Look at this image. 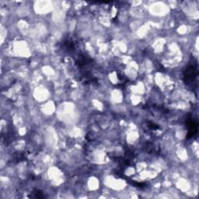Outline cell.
I'll list each match as a JSON object with an SVG mask.
<instances>
[{
	"label": "cell",
	"instance_id": "cell-1",
	"mask_svg": "<svg viewBox=\"0 0 199 199\" xmlns=\"http://www.w3.org/2000/svg\"><path fill=\"white\" fill-rule=\"evenodd\" d=\"M198 76V65L196 62H193L187 67L184 72V81L187 84L192 83L196 79Z\"/></svg>",
	"mask_w": 199,
	"mask_h": 199
},
{
	"label": "cell",
	"instance_id": "cell-2",
	"mask_svg": "<svg viewBox=\"0 0 199 199\" xmlns=\"http://www.w3.org/2000/svg\"><path fill=\"white\" fill-rule=\"evenodd\" d=\"M186 124H187V128H188L187 138H192L198 133V124L192 118H187Z\"/></svg>",
	"mask_w": 199,
	"mask_h": 199
},
{
	"label": "cell",
	"instance_id": "cell-3",
	"mask_svg": "<svg viewBox=\"0 0 199 199\" xmlns=\"http://www.w3.org/2000/svg\"><path fill=\"white\" fill-rule=\"evenodd\" d=\"M33 195H32V198H44V194L42 193V192H41V191L39 190H34L33 192Z\"/></svg>",
	"mask_w": 199,
	"mask_h": 199
},
{
	"label": "cell",
	"instance_id": "cell-4",
	"mask_svg": "<svg viewBox=\"0 0 199 199\" xmlns=\"http://www.w3.org/2000/svg\"><path fill=\"white\" fill-rule=\"evenodd\" d=\"M149 127L150 128H153V129H158L159 126L157 125V124H154L152 122H149Z\"/></svg>",
	"mask_w": 199,
	"mask_h": 199
}]
</instances>
